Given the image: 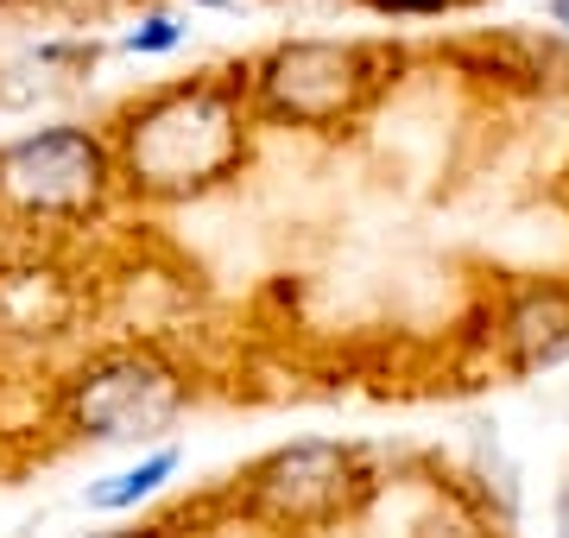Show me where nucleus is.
Here are the masks:
<instances>
[{
    "label": "nucleus",
    "mask_w": 569,
    "mask_h": 538,
    "mask_svg": "<svg viewBox=\"0 0 569 538\" xmlns=\"http://www.w3.org/2000/svg\"><path fill=\"white\" fill-rule=\"evenodd\" d=\"M183 406L178 373L159 368L152 355H108L102 368H89L70 393V418L82 431H96L102 444H127V437L164 431Z\"/></svg>",
    "instance_id": "obj_3"
},
{
    "label": "nucleus",
    "mask_w": 569,
    "mask_h": 538,
    "mask_svg": "<svg viewBox=\"0 0 569 538\" xmlns=\"http://www.w3.org/2000/svg\"><path fill=\"white\" fill-rule=\"evenodd\" d=\"M178 44V26L171 20H146L140 32H133V51H171Z\"/></svg>",
    "instance_id": "obj_8"
},
{
    "label": "nucleus",
    "mask_w": 569,
    "mask_h": 538,
    "mask_svg": "<svg viewBox=\"0 0 569 538\" xmlns=\"http://www.w3.org/2000/svg\"><path fill=\"white\" fill-rule=\"evenodd\" d=\"M108 159L82 127H44L0 152V197L32 216H77L102 197Z\"/></svg>",
    "instance_id": "obj_2"
},
{
    "label": "nucleus",
    "mask_w": 569,
    "mask_h": 538,
    "mask_svg": "<svg viewBox=\"0 0 569 538\" xmlns=\"http://www.w3.org/2000/svg\"><path fill=\"white\" fill-rule=\"evenodd\" d=\"M127 159L133 178L152 190H197L241 159V121L216 89H183L133 121Z\"/></svg>",
    "instance_id": "obj_1"
},
{
    "label": "nucleus",
    "mask_w": 569,
    "mask_h": 538,
    "mask_svg": "<svg viewBox=\"0 0 569 538\" xmlns=\"http://www.w3.org/2000/svg\"><path fill=\"white\" fill-rule=\"evenodd\" d=\"M253 495L272 519L284 526H310V519H329L348 495V456L336 444H291L253 476Z\"/></svg>",
    "instance_id": "obj_4"
},
{
    "label": "nucleus",
    "mask_w": 569,
    "mask_h": 538,
    "mask_svg": "<svg viewBox=\"0 0 569 538\" xmlns=\"http://www.w3.org/2000/svg\"><path fill=\"white\" fill-rule=\"evenodd\" d=\"M557 532L569 538V488H563V500H557Z\"/></svg>",
    "instance_id": "obj_9"
},
{
    "label": "nucleus",
    "mask_w": 569,
    "mask_h": 538,
    "mask_svg": "<svg viewBox=\"0 0 569 538\" xmlns=\"http://www.w3.org/2000/svg\"><path fill=\"white\" fill-rule=\"evenodd\" d=\"M355 77H361V58L342 51V44H291V51H279L266 63V96H272L279 114L329 121V114L348 108Z\"/></svg>",
    "instance_id": "obj_5"
},
{
    "label": "nucleus",
    "mask_w": 569,
    "mask_h": 538,
    "mask_svg": "<svg viewBox=\"0 0 569 538\" xmlns=\"http://www.w3.org/2000/svg\"><path fill=\"white\" fill-rule=\"evenodd\" d=\"M102 538H127V532H102Z\"/></svg>",
    "instance_id": "obj_11"
},
{
    "label": "nucleus",
    "mask_w": 569,
    "mask_h": 538,
    "mask_svg": "<svg viewBox=\"0 0 569 538\" xmlns=\"http://www.w3.org/2000/svg\"><path fill=\"white\" fill-rule=\"evenodd\" d=\"M178 469V450H152L146 462H133V469H121V476H108L102 488H89V507L96 514H121V507H140L152 488H159L164 476Z\"/></svg>",
    "instance_id": "obj_7"
},
{
    "label": "nucleus",
    "mask_w": 569,
    "mask_h": 538,
    "mask_svg": "<svg viewBox=\"0 0 569 538\" xmlns=\"http://www.w3.org/2000/svg\"><path fill=\"white\" fill-rule=\"evenodd\" d=\"M507 342L519 368H545L557 355H569V291L538 286L507 311Z\"/></svg>",
    "instance_id": "obj_6"
},
{
    "label": "nucleus",
    "mask_w": 569,
    "mask_h": 538,
    "mask_svg": "<svg viewBox=\"0 0 569 538\" xmlns=\"http://www.w3.org/2000/svg\"><path fill=\"white\" fill-rule=\"evenodd\" d=\"M550 20H557V26H569V0H550Z\"/></svg>",
    "instance_id": "obj_10"
}]
</instances>
